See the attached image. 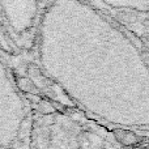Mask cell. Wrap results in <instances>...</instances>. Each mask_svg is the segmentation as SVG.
Masks as SVG:
<instances>
[{
	"mask_svg": "<svg viewBox=\"0 0 149 149\" xmlns=\"http://www.w3.org/2000/svg\"><path fill=\"white\" fill-rule=\"evenodd\" d=\"M115 135H116V139H118L120 143L126 144V145H132V144H135V143L137 141V137L130 131L119 130V131L115 132Z\"/></svg>",
	"mask_w": 149,
	"mask_h": 149,
	"instance_id": "1",
	"label": "cell"
}]
</instances>
